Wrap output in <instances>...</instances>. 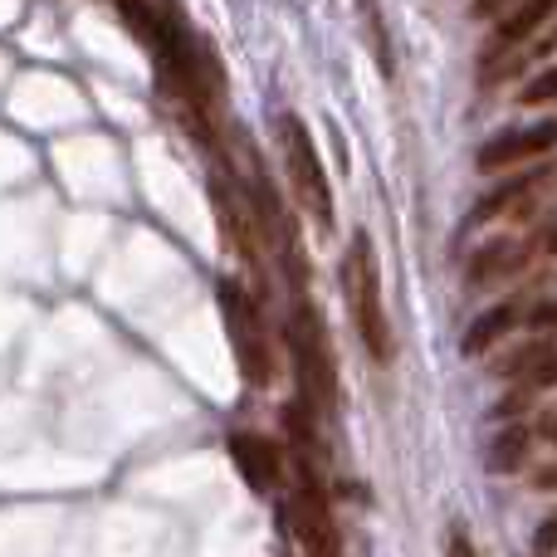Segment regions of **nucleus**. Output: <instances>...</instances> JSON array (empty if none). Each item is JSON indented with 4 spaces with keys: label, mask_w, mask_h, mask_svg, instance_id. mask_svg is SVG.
Here are the masks:
<instances>
[{
    "label": "nucleus",
    "mask_w": 557,
    "mask_h": 557,
    "mask_svg": "<svg viewBox=\"0 0 557 557\" xmlns=\"http://www.w3.org/2000/svg\"><path fill=\"white\" fill-rule=\"evenodd\" d=\"M288 352H294V372H298V396L313 406L318 416L337 411V367H333V343H327V327L318 318L313 304L298 298L288 308Z\"/></svg>",
    "instance_id": "1"
},
{
    "label": "nucleus",
    "mask_w": 557,
    "mask_h": 557,
    "mask_svg": "<svg viewBox=\"0 0 557 557\" xmlns=\"http://www.w3.org/2000/svg\"><path fill=\"white\" fill-rule=\"evenodd\" d=\"M343 294L352 304V323H357L367 357L372 362H392V333H386V313H382V278H376L372 240L367 235H352V250L343 260Z\"/></svg>",
    "instance_id": "2"
},
{
    "label": "nucleus",
    "mask_w": 557,
    "mask_h": 557,
    "mask_svg": "<svg viewBox=\"0 0 557 557\" xmlns=\"http://www.w3.org/2000/svg\"><path fill=\"white\" fill-rule=\"evenodd\" d=\"M278 147H284V166H288L298 206H304L323 231H333V182H327L323 162H318V147L298 113H278Z\"/></svg>",
    "instance_id": "3"
},
{
    "label": "nucleus",
    "mask_w": 557,
    "mask_h": 557,
    "mask_svg": "<svg viewBox=\"0 0 557 557\" xmlns=\"http://www.w3.org/2000/svg\"><path fill=\"white\" fill-rule=\"evenodd\" d=\"M215 298H221L225 337H231V347H235V362H240L245 382H250V386H270L274 382V362H270V343H264V323H260L255 298L245 294L235 278H221Z\"/></svg>",
    "instance_id": "4"
},
{
    "label": "nucleus",
    "mask_w": 557,
    "mask_h": 557,
    "mask_svg": "<svg viewBox=\"0 0 557 557\" xmlns=\"http://www.w3.org/2000/svg\"><path fill=\"white\" fill-rule=\"evenodd\" d=\"M288 523H294V539L308 557H337V523L308 455H298V484L288 494Z\"/></svg>",
    "instance_id": "5"
},
{
    "label": "nucleus",
    "mask_w": 557,
    "mask_h": 557,
    "mask_svg": "<svg viewBox=\"0 0 557 557\" xmlns=\"http://www.w3.org/2000/svg\"><path fill=\"white\" fill-rule=\"evenodd\" d=\"M231 455H235V470L245 474L250 490H274V484L284 480V455H278V445L264 441L260 431H235Z\"/></svg>",
    "instance_id": "6"
},
{
    "label": "nucleus",
    "mask_w": 557,
    "mask_h": 557,
    "mask_svg": "<svg viewBox=\"0 0 557 557\" xmlns=\"http://www.w3.org/2000/svg\"><path fill=\"white\" fill-rule=\"evenodd\" d=\"M557 147V117H543L533 127H519V133H504L494 143L480 147V166L494 172V166H509V162H523V157H543Z\"/></svg>",
    "instance_id": "7"
},
{
    "label": "nucleus",
    "mask_w": 557,
    "mask_h": 557,
    "mask_svg": "<svg viewBox=\"0 0 557 557\" xmlns=\"http://www.w3.org/2000/svg\"><path fill=\"white\" fill-rule=\"evenodd\" d=\"M513 323H519V304L513 298H504V304H494V308H484L480 318L470 323V333H465V357H480V352H490L494 343H504V337L513 333Z\"/></svg>",
    "instance_id": "8"
},
{
    "label": "nucleus",
    "mask_w": 557,
    "mask_h": 557,
    "mask_svg": "<svg viewBox=\"0 0 557 557\" xmlns=\"http://www.w3.org/2000/svg\"><path fill=\"white\" fill-rule=\"evenodd\" d=\"M529 450H533V435L523 431V425H509V431H499V441L490 445V470L494 474H513L529 465Z\"/></svg>",
    "instance_id": "9"
},
{
    "label": "nucleus",
    "mask_w": 557,
    "mask_h": 557,
    "mask_svg": "<svg viewBox=\"0 0 557 557\" xmlns=\"http://www.w3.org/2000/svg\"><path fill=\"white\" fill-rule=\"evenodd\" d=\"M519 245L513 240H494V245H484L480 255L470 260V284H494L499 274H509V270H519Z\"/></svg>",
    "instance_id": "10"
},
{
    "label": "nucleus",
    "mask_w": 557,
    "mask_h": 557,
    "mask_svg": "<svg viewBox=\"0 0 557 557\" xmlns=\"http://www.w3.org/2000/svg\"><path fill=\"white\" fill-rule=\"evenodd\" d=\"M553 10H557V0H523V5L499 25V39H504V45H513V39H529L539 25H548Z\"/></svg>",
    "instance_id": "11"
},
{
    "label": "nucleus",
    "mask_w": 557,
    "mask_h": 557,
    "mask_svg": "<svg viewBox=\"0 0 557 557\" xmlns=\"http://www.w3.org/2000/svg\"><path fill=\"white\" fill-rule=\"evenodd\" d=\"M548 357H553V343H548V337H543V343H529V347H519V352L504 357V376H523L529 367L539 372V362H548Z\"/></svg>",
    "instance_id": "12"
},
{
    "label": "nucleus",
    "mask_w": 557,
    "mask_h": 557,
    "mask_svg": "<svg viewBox=\"0 0 557 557\" xmlns=\"http://www.w3.org/2000/svg\"><path fill=\"white\" fill-rule=\"evenodd\" d=\"M367 15V35H372V49H376V64L382 74H392V45H386V29H382V15H376V0H357Z\"/></svg>",
    "instance_id": "13"
},
{
    "label": "nucleus",
    "mask_w": 557,
    "mask_h": 557,
    "mask_svg": "<svg viewBox=\"0 0 557 557\" xmlns=\"http://www.w3.org/2000/svg\"><path fill=\"white\" fill-rule=\"evenodd\" d=\"M553 98H557V69H543V74L519 94V103H553Z\"/></svg>",
    "instance_id": "14"
},
{
    "label": "nucleus",
    "mask_w": 557,
    "mask_h": 557,
    "mask_svg": "<svg viewBox=\"0 0 557 557\" xmlns=\"http://www.w3.org/2000/svg\"><path fill=\"white\" fill-rule=\"evenodd\" d=\"M445 557H474V543H470V533L455 523L450 529V543H445Z\"/></svg>",
    "instance_id": "15"
},
{
    "label": "nucleus",
    "mask_w": 557,
    "mask_h": 557,
    "mask_svg": "<svg viewBox=\"0 0 557 557\" xmlns=\"http://www.w3.org/2000/svg\"><path fill=\"white\" fill-rule=\"evenodd\" d=\"M529 323L539 327V333H553V327H557V304H539V308L529 313Z\"/></svg>",
    "instance_id": "16"
},
{
    "label": "nucleus",
    "mask_w": 557,
    "mask_h": 557,
    "mask_svg": "<svg viewBox=\"0 0 557 557\" xmlns=\"http://www.w3.org/2000/svg\"><path fill=\"white\" fill-rule=\"evenodd\" d=\"M533 386H557V357L548 367H539V372H533Z\"/></svg>",
    "instance_id": "17"
},
{
    "label": "nucleus",
    "mask_w": 557,
    "mask_h": 557,
    "mask_svg": "<svg viewBox=\"0 0 557 557\" xmlns=\"http://www.w3.org/2000/svg\"><path fill=\"white\" fill-rule=\"evenodd\" d=\"M533 548H539V557H548V553L557 548V529H553V523H548V529H543V539L533 543Z\"/></svg>",
    "instance_id": "18"
},
{
    "label": "nucleus",
    "mask_w": 557,
    "mask_h": 557,
    "mask_svg": "<svg viewBox=\"0 0 557 557\" xmlns=\"http://www.w3.org/2000/svg\"><path fill=\"white\" fill-rule=\"evenodd\" d=\"M553 445H557V421H553Z\"/></svg>",
    "instance_id": "19"
},
{
    "label": "nucleus",
    "mask_w": 557,
    "mask_h": 557,
    "mask_svg": "<svg viewBox=\"0 0 557 557\" xmlns=\"http://www.w3.org/2000/svg\"><path fill=\"white\" fill-rule=\"evenodd\" d=\"M553 529H557V523H553Z\"/></svg>",
    "instance_id": "20"
}]
</instances>
